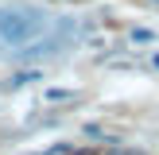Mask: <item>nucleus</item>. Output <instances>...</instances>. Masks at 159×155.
<instances>
[{"label": "nucleus", "instance_id": "f257e3e1", "mask_svg": "<svg viewBox=\"0 0 159 155\" xmlns=\"http://www.w3.org/2000/svg\"><path fill=\"white\" fill-rule=\"evenodd\" d=\"M51 31V16L35 4H4L0 8V43L8 46H31Z\"/></svg>", "mask_w": 159, "mask_h": 155}, {"label": "nucleus", "instance_id": "f03ea898", "mask_svg": "<svg viewBox=\"0 0 159 155\" xmlns=\"http://www.w3.org/2000/svg\"><path fill=\"white\" fill-rule=\"evenodd\" d=\"M39 74H31V70H23V74H12V85H27V82H35Z\"/></svg>", "mask_w": 159, "mask_h": 155}, {"label": "nucleus", "instance_id": "39448f33", "mask_svg": "<svg viewBox=\"0 0 159 155\" xmlns=\"http://www.w3.org/2000/svg\"><path fill=\"white\" fill-rule=\"evenodd\" d=\"M155 66H159V58H155Z\"/></svg>", "mask_w": 159, "mask_h": 155}, {"label": "nucleus", "instance_id": "7ed1b4c3", "mask_svg": "<svg viewBox=\"0 0 159 155\" xmlns=\"http://www.w3.org/2000/svg\"><path fill=\"white\" fill-rule=\"evenodd\" d=\"M70 155H101L97 147H78V151H70Z\"/></svg>", "mask_w": 159, "mask_h": 155}, {"label": "nucleus", "instance_id": "20e7f679", "mask_svg": "<svg viewBox=\"0 0 159 155\" xmlns=\"http://www.w3.org/2000/svg\"><path fill=\"white\" fill-rule=\"evenodd\" d=\"M109 155H140V151H128V147H116V151H109Z\"/></svg>", "mask_w": 159, "mask_h": 155}]
</instances>
